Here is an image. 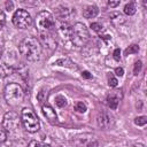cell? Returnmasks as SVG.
Instances as JSON below:
<instances>
[{
    "mask_svg": "<svg viewBox=\"0 0 147 147\" xmlns=\"http://www.w3.org/2000/svg\"><path fill=\"white\" fill-rule=\"evenodd\" d=\"M21 55H23L28 61H38L41 55V44L34 37H26L24 38L18 46Z\"/></svg>",
    "mask_w": 147,
    "mask_h": 147,
    "instance_id": "1",
    "label": "cell"
},
{
    "mask_svg": "<svg viewBox=\"0 0 147 147\" xmlns=\"http://www.w3.org/2000/svg\"><path fill=\"white\" fill-rule=\"evenodd\" d=\"M3 96L9 106H18L24 99V90L16 83H9L3 90Z\"/></svg>",
    "mask_w": 147,
    "mask_h": 147,
    "instance_id": "2",
    "label": "cell"
},
{
    "mask_svg": "<svg viewBox=\"0 0 147 147\" xmlns=\"http://www.w3.org/2000/svg\"><path fill=\"white\" fill-rule=\"evenodd\" d=\"M90 39V33L85 24L83 23H76L71 28V36H70V41L72 42L74 46L76 47H83L87 44Z\"/></svg>",
    "mask_w": 147,
    "mask_h": 147,
    "instance_id": "3",
    "label": "cell"
},
{
    "mask_svg": "<svg viewBox=\"0 0 147 147\" xmlns=\"http://www.w3.org/2000/svg\"><path fill=\"white\" fill-rule=\"evenodd\" d=\"M21 122L23 123L25 130L28 132H37L39 130V119L37 117V115L33 113L32 109L30 108H23L21 111Z\"/></svg>",
    "mask_w": 147,
    "mask_h": 147,
    "instance_id": "4",
    "label": "cell"
},
{
    "mask_svg": "<svg viewBox=\"0 0 147 147\" xmlns=\"http://www.w3.org/2000/svg\"><path fill=\"white\" fill-rule=\"evenodd\" d=\"M55 25V21L53 15L49 11L42 10L39 11L36 16V28L40 33H46L49 32Z\"/></svg>",
    "mask_w": 147,
    "mask_h": 147,
    "instance_id": "5",
    "label": "cell"
},
{
    "mask_svg": "<svg viewBox=\"0 0 147 147\" xmlns=\"http://www.w3.org/2000/svg\"><path fill=\"white\" fill-rule=\"evenodd\" d=\"M16 70L15 57L10 53H3L0 56V77L5 78L14 74Z\"/></svg>",
    "mask_w": 147,
    "mask_h": 147,
    "instance_id": "6",
    "label": "cell"
},
{
    "mask_svg": "<svg viewBox=\"0 0 147 147\" xmlns=\"http://www.w3.org/2000/svg\"><path fill=\"white\" fill-rule=\"evenodd\" d=\"M13 23L18 29H28L32 24V18L26 10L17 9L13 15Z\"/></svg>",
    "mask_w": 147,
    "mask_h": 147,
    "instance_id": "7",
    "label": "cell"
},
{
    "mask_svg": "<svg viewBox=\"0 0 147 147\" xmlns=\"http://www.w3.org/2000/svg\"><path fill=\"white\" fill-rule=\"evenodd\" d=\"M20 125H21V117L15 111H8L5 114L2 119V127L6 132L17 130Z\"/></svg>",
    "mask_w": 147,
    "mask_h": 147,
    "instance_id": "8",
    "label": "cell"
},
{
    "mask_svg": "<svg viewBox=\"0 0 147 147\" xmlns=\"http://www.w3.org/2000/svg\"><path fill=\"white\" fill-rule=\"evenodd\" d=\"M121 99H122V91L121 90H114L107 96V105L109 106L110 109H116Z\"/></svg>",
    "mask_w": 147,
    "mask_h": 147,
    "instance_id": "9",
    "label": "cell"
},
{
    "mask_svg": "<svg viewBox=\"0 0 147 147\" xmlns=\"http://www.w3.org/2000/svg\"><path fill=\"white\" fill-rule=\"evenodd\" d=\"M40 44H42V46L47 49H49L51 52L54 51L56 48V40L55 38L49 33V32H46V33H41V39H40Z\"/></svg>",
    "mask_w": 147,
    "mask_h": 147,
    "instance_id": "10",
    "label": "cell"
},
{
    "mask_svg": "<svg viewBox=\"0 0 147 147\" xmlns=\"http://www.w3.org/2000/svg\"><path fill=\"white\" fill-rule=\"evenodd\" d=\"M71 28H72V25L68 24L67 22H61V24L59 26V33H60L61 38H63L64 40H70Z\"/></svg>",
    "mask_w": 147,
    "mask_h": 147,
    "instance_id": "11",
    "label": "cell"
},
{
    "mask_svg": "<svg viewBox=\"0 0 147 147\" xmlns=\"http://www.w3.org/2000/svg\"><path fill=\"white\" fill-rule=\"evenodd\" d=\"M41 110H42V114L44 116L51 122V123H54L56 122V118H57V115L55 113V110L49 106V105H42L41 107Z\"/></svg>",
    "mask_w": 147,
    "mask_h": 147,
    "instance_id": "12",
    "label": "cell"
},
{
    "mask_svg": "<svg viewBox=\"0 0 147 147\" xmlns=\"http://www.w3.org/2000/svg\"><path fill=\"white\" fill-rule=\"evenodd\" d=\"M98 124L102 129H108L110 125H113V117L107 114H101L98 116Z\"/></svg>",
    "mask_w": 147,
    "mask_h": 147,
    "instance_id": "13",
    "label": "cell"
},
{
    "mask_svg": "<svg viewBox=\"0 0 147 147\" xmlns=\"http://www.w3.org/2000/svg\"><path fill=\"white\" fill-rule=\"evenodd\" d=\"M98 13H99V9H98L96 6H87V7L84 9L83 15H84L86 18H93V17H95V16L98 15Z\"/></svg>",
    "mask_w": 147,
    "mask_h": 147,
    "instance_id": "14",
    "label": "cell"
},
{
    "mask_svg": "<svg viewBox=\"0 0 147 147\" xmlns=\"http://www.w3.org/2000/svg\"><path fill=\"white\" fill-rule=\"evenodd\" d=\"M124 13L126 15H133L136 13V5H134V2L126 3L125 7H124Z\"/></svg>",
    "mask_w": 147,
    "mask_h": 147,
    "instance_id": "15",
    "label": "cell"
},
{
    "mask_svg": "<svg viewBox=\"0 0 147 147\" xmlns=\"http://www.w3.org/2000/svg\"><path fill=\"white\" fill-rule=\"evenodd\" d=\"M75 110H76L77 113H79V114H83V113L86 111V105H85L84 102H82V101H78V102L75 105Z\"/></svg>",
    "mask_w": 147,
    "mask_h": 147,
    "instance_id": "16",
    "label": "cell"
},
{
    "mask_svg": "<svg viewBox=\"0 0 147 147\" xmlns=\"http://www.w3.org/2000/svg\"><path fill=\"white\" fill-rule=\"evenodd\" d=\"M138 51H139V46L133 44V45H130V46L125 49L124 54H125V55H130V54H133V53H138Z\"/></svg>",
    "mask_w": 147,
    "mask_h": 147,
    "instance_id": "17",
    "label": "cell"
},
{
    "mask_svg": "<svg viewBox=\"0 0 147 147\" xmlns=\"http://www.w3.org/2000/svg\"><path fill=\"white\" fill-rule=\"evenodd\" d=\"M55 103H56V106H57V107L63 108V107H65V106H67V100H65L63 96H57V98L55 99Z\"/></svg>",
    "mask_w": 147,
    "mask_h": 147,
    "instance_id": "18",
    "label": "cell"
},
{
    "mask_svg": "<svg viewBox=\"0 0 147 147\" xmlns=\"http://www.w3.org/2000/svg\"><path fill=\"white\" fill-rule=\"evenodd\" d=\"M134 123L137 125H139V126H144L147 123V117L146 116H139V117H137L134 119Z\"/></svg>",
    "mask_w": 147,
    "mask_h": 147,
    "instance_id": "19",
    "label": "cell"
},
{
    "mask_svg": "<svg viewBox=\"0 0 147 147\" xmlns=\"http://www.w3.org/2000/svg\"><path fill=\"white\" fill-rule=\"evenodd\" d=\"M28 147H51L49 145L47 144H44V142H40V141H36V140H32Z\"/></svg>",
    "mask_w": 147,
    "mask_h": 147,
    "instance_id": "20",
    "label": "cell"
},
{
    "mask_svg": "<svg viewBox=\"0 0 147 147\" xmlns=\"http://www.w3.org/2000/svg\"><path fill=\"white\" fill-rule=\"evenodd\" d=\"M91 28L93 31L95 32H101L103 30V26L100 24V23H91Z\"/></svg>",
    "mask_w": 147,
    "mask_h": 147,
    "instance_id": "21",
    "label": "cell"
},
{
    "mask_svg": "<svg viewBox=\"0 0 147 147\" xmlns=\"http://www.w3.org/2000/svg\"><path fill=\"white\" fill-rule=\"evenodd\" d=\"M141 67H142L141 61L136 62V63H134V67H133V74H134V75H138V74L140 72V70H141Z\"/></svg>",
    "mask_w": 147,
    "mask_h": 147,
    "instance_id": "22",
    "label": "cell"
},
{
    "mask_svg": "<svg viewBox=\"0 0 147 147\" xmlns=\"http://www.w3.org/2000/svg\"><path fill=\"white\" fill-rule=\"evenodd\" d=\"M117 79L114 77V76H109V78H108V85L109 86H111V87H115V86H117Z\"/></svg>",
    "mask_w": 147,
    "mask_h": 147,
    "instance_id": "23",
    "label": "cell"
},
{
    "mask_svg": "<svg viewBox=\"0 0 147 147\" xmlns=\"http://www.w3.org/2000/svg\"><path fill=\"white\" fill-rule=\"evenodd\" d=\"M5 22H6V16L3 14L2 10H0V30L2 29V26L5 25Z\"/></svg>",
    "mask_w": 147,
    "mask_h": 147,
    "instance_id": "24",
    "label": "cell"
},
{
    "mask_svg": "<svg viewBox=\"0 0 147 147\" xmlns=\"http://www.w3.org/2000/svg\"><path fill=\"white\" fill-rule=\"evenodd\" d=\"M113 56H114V59H115L116 61H119V60H121V51H119V48H116V49L114 51Z\"/></svg>",
    "mask_w": 147,
    "mask_h": 147,
    "instance_id": "25",
    "label": "cell"
},
{
    "mask_svg": "<svg viewBox=\"0 0 147 147\" xmlns=\"http://www.w3.org/2000/svg\"><path fill=\"white\" fill-rule=\"evenodd\" d=\"M115 74H116V76L122 77V76L124 75V69H123L122 67H118V68H116V69H115Z\"/></svg>",
    "mask_w": 147,
    "mask_h": 147,
    "instance_id": "26",
    "label": "cell"
},
{
    "mask_svg": "<svg viewBox=\"0 0 147 147\" xmlns=\"http://www.w3.org/2000/svg\"><path fill=\"white\" fill-rule=\"evenodd\" d=\"M6 139H7L6 131H5V130H0V144H1V142H3Z\"/></svg>",
    "mask_w": 147,
    "mask_h": 147,
    "instance_id": "27",
    "label": "cell"
},
{
    "mask_svg": "<svg viewBox=\"0 0 147 147\" xmlns=\"http://www.w3.org/2000/svg\"><path fill=\"white\" fill-rule=\"evenodd\" d=\"M108 5L110 7H116V6L119 5V1H108Z\"/></svg>",
    "mask_w": 147,
    "mask_h": 147,
    "instance_id": "28",
    "label": "cell"
},
{
    "mask_svg": "<svg viewBox=\"0 0 147 147\" xmlns=\"http://www.w3.org/2000/svg\"><path fill=\"white\" fill-rule=\"evenodd\" d=\"M6 8H7V10H11V8H13V2H11V1H7V2H6Z\"/></svg>",
    "mask_w": 147,
    "mask_h": 147,
    "instance_id": "29",
    "label": "cell"
},
{
    "mask_svg": "<svg viewBox=\"0 0 147 147\" xmlns=\"http://www.w3.org/2000/svg\"><path fill=\"white\" fill-rule=\"evenodd\" d=\"M82 76H83L84 78H91V75H90L88 71H83V72H82Z\"/></svg>",
    "mask_w": 147,
    "mask_h": 147,
    "instance_id": "30",
    "label": "cell"
},
{
    "mask_svg": "<svg viewBox=\"0 0 147 147\" xmlns=\"http://www.w3.org/2000/svg\"><path fill=\"white\" fill-rule=\"evenodd\" d=\"M133 147H145V146H144L142 144H134Z\"/></svg>",
    "mask_w": 147,
    "mask_h": 147,
    "instance_id": "31",
    "label": "cell"
}]
</instances>
